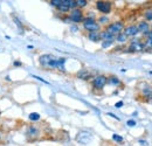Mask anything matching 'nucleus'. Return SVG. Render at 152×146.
<instances>
[{
	"label": "nucleus",
	"instance_id": "393cba45",
	"mask_svg": "<svg viewBox=\"0 0 152 146\" xmlns=\"http://www.w3.org/2000/svg\"><path fill=\"white\" fill-rule=\"evenodd\" d=\"M62 2H63V0H49V4H50L53 7H55V8H56L57 6H60Z\"/></svg>",
	"mask_w": 152,
	"mask_h": 146
},
{
	"label": "nucleus",
	"instance_id": "2eb2a0df",
	"mask_svg": "<svg viewBox=\"0 0 152 146\" xmlns=\"http://www.w3.org/2000/svg\"><path fill=\"white\" fill-rule=\"evenodd\" d=\"M87 37L93 41V42H99L101 41V36H99V32H89L87 34Z\"/></svg>",
	"mask_w": 152,
	"mask_h": 146
},
{
	"label": "nucleus",
	"instance_id": "aec40b11",
	"mask_svg": "<svg viewBox=\"0 0 152 146\" xmlns=\"http://www.w3.org/2000/svg\"><path fill=\"white\" fill-rule=\"evenodd\" d=\"M76 1V7L77 8H84L88 6V0H75Z\"/></svg>",
	"mask_w": 152,
	"mask_h": 146
},
{
	"label": "nucleus",
	"instance_id": "bb28decb",
	"mask_svg": "<svg viewBox=\"0 0 152 146\" xmlns=\"http://www.w3.org/2000/svg\"><path fill=\"white\" fill-rule=\"evenodd\" d=\"M136 120H133V119H129L128 122H126V125L129 126V128H133V126H136Z\"/></svg>",
	"mask_w": 152,
	"mask_h": 146
},
{
	"label": "nucleus",
	"instance_id": "c756f323",
	"mask_svg": "<svg viewBox=\"0 0 152 146\" xmlns=\"http://www.w3.org/2000/svg\"><path fill=\"white\" fill-rule=\"evenodd\" d=\"M13 67H22V62L21 61H14L13 62Z\"/></svg>",
	"mask_w": 152,
	"mask_h": 146
},
{
	"label": "nucleus",
	"instance_id": "a878e982",
	"mask_svg": "<svg viewBox=\"0 0 152 146\" xmlns=\"http://www.w3.org/2000/svg\"><path fill=\"white\" fill-rule=\"evenodd\" d=\"M144 17H145V20H148V21H152V9L146 11V12H145V14H144Z\"/></svg>",
	"mask_w": 152,
	"mask_h": 146
},
{
	"label": "nucleus",
	"instance_id": "4468645a",
	"mask_svg": "<svg viewBox=\"0 0 152 146\" xmlns=\"http://www.w3.org/2000/svg\"><path fill=\"white\" fill-rule=\"evenodd\" d=\"M108 84H110L113 87H121L122 85V82H121V80L117 76L111 75V76L108 77Z\"/></svg>",
	"mask_w": 152,
	"mask_h": 146
},
{
	"label": "nucleus",
	"instance_id": "1a4fd4ad",
	"mask_svg": "<svg viewBox=\"0 0 152 146\" xmlns=\"http://www.w3.org/2000/svg\"><path fill=\"white\" fill-rule=\"evenodd\" d=\"M76 140L81 144H87L91 140V133H89L87 131H81V132H78V134L76 137Z\"/></svg>",
	"mask_w": 152,
	"mask_h": 146
},
{
	"label": "nucleus",
	"instance_id": "f257e3e1",
	"mask_svg": "<svg viewBox=\"0 0 152 146\" xmlns=\"http://www.w3.org/2000/svg\"><path fill=\"white\" fill-rule=\"evenodd\" d=\"M82 26H83V29L87 31L88 33L89 32H99V31H102L101 29L102 26L97 22V20L94 17H86L83 22H82Z\"/></svg>",
	"mask_w": 152,
	"mask_h": 146
},
{
	"label": "nucleus",
	"instance_id": "72a5a7b5",
	"mask_svg": "<svg viewBox=\"0 0 152 146\" xmlns=\"http://www.w3.org/2000/svg\"><path fill=\"white\" fill-rule=\"evenodd\" d=\"M148 36H152V29L150 31V33H149V35H148Z\"/></svg>",
	"mask_w": 152,
	"mask_h": 146
},
{
	"label": "nucleus",
	"instance_id": "39448f33",
	"mask_svg": "<svg viewBox=\"0 0 152 146\" xmlns=\"http://www.w3.org/2000/svg\"><path fill=\"white\" fill-rule=\"evenodd\" d=\"M124 22L123 21H114V22H110L109 25H107L105 26V31H108L109 33H111L113 35H118L119 33H122L123 32V29H124Z\"/></svg>",
	"mask_w": 152,
	"mask_h": 146
},
{
	"label": "nucleus",
	"instance_id": "412c9836",
	"mask_svg": "<svg viewBox=\"0 0 152 146\" xmlns=\"http://www.w3.org/2000/svg\"><path fill=\"white\" fill-rule=\"evenodd\" d=\"M113 140L116 142V143H119V144H122V143L124 142L123 137H122V136H119V134H116V133L113 134Z\"/></svg>",
	"mask_w": 152,
	"mask_h": 146
},
{
	"label": "nucleus",
	"instance_id": "7c9ffc66",
	"mask_svg": "<svg viewBox=\"0 0 152 146\" xmlns=\"http://www.w3.org/2000/svg\"><path fill=\"white\" fill-rule=\"evenodd\" d=\"M108 116H110V117H113V118H115V119H117V120H119V118H118L117 116H115L114 113H111V112H108Z\"/></svg>",
	"mask_w": 152,
	"mask_h": 146
},
{
	"label": "nucleus",
	"instance_id": "473e14b6",
	"mask_svg": "<svg viewBox=\"0 0 152 146\" xmlns=\"http://www.w3.org/2000/svg\"><path fill=\"white\" fill-rule=\"evenodd\" d=\"M27 48H28V49H29V50H32V49H34V47H33V46H28V47H27Z\"/></svg>",
	"mask_w": 152,
	"mask_h": 146
},
{
	"label": "nucleus",
	"instance_id": "c85d7f7f",
	"mask_svg": "<svg viewBox=\"0 0 152 146\" xmlns=\"http://www.w3.org/2000/svg\"><path fill=\"white\" fill-rule=\"evenodd\" d=\"M33 77H34V78H37V80H39V81H41L42 83H46V84H49V83H48V82H47L46 80H43V78H41V77H39V76H37V75H33Z\"/></svg>",
	"mask_w": 152,
	"mask_h": 146
},
{
	"label": "nucleus",
	"instance_id": "0eeeda50",
	"mask_svg": "<svg viewBox=\"0 0 152 146\" xmlns=\"http://www.w3.org/2000/svg\"><path fill=\"white\" fill-rule=\"evenodd\" d=\"M55 57L56 56H54V55L52 54H42L40 55V57H39V63H40V66L42 68H48L49 69V64L52 63V61Z\"/></svg>",
	"mask_w": 152,
	"mask_h": 146
},
{
	"label": "nucleus",
	"instance_id": "9d476101",
	"mask_svg": "<svg viewBox=\"0 0 152 146\" xmlns=\"http://www.w3.org/2000/svg\"><path fill=\"white\" fill-rule=\"evenodd\" d=\"M26 136H27L28 139L34 140V139L39 138V136H40V130H39L37 126H34V125H31V126H28L27 131H26Z\"/></svg>",
	"mask_w": 152,
	"mask_h": 146
},
{
	"label": "nucleus",
	"instance_id": "6e6552de",
	"mask_svg": "<svg viewBox=\"0 0 152 146\" xmlns=\"http://www.w3.org/2000/svg\"><path fill=\"white\" fill-rule=\"evenodd\" d=\"M137 28H138V32L142 33L144 36H148L150 31H151V26H150L149 21H140L137 25Z\"/></svg>",
	"mask_w": 152,
	"mask_h": 146
},
{
	"label": "nucleus",
	"instance_id": "ddd939ff",
	"mask_svg": "<svg viewBox=\"0 0 152 146\" xmlns=\"http://www.w3.org/2000/svg\"><path fill=\"white\" fill-rule=\"evenodd\" d=\"M99 36H101V41H115V35H113L105 29L99 31Z\"/></svg>",
	"mask_w": 152,
	"mask_h": 146
},
{
	"label": "nucleus",
	"instance_id": "a211bd4d",
	"mask_svg": "<svg viewBox=\"0 0 152 146\" xmlns=\"http://www.w3.org/2000/svg\"><path fill=\"white\" fill-rule=\"evenodd\" d=\"M64 63H66V58L64 57H57V69L60 72H66Z\"/></svg>",
	"mask_w": 152,
	"mask_h": 146
},
{
	"label": "nucleus",
	"instance_id": "f8f14e48",
	"mask_svg": "<svg viewBox=\"0 0 152 146\" xmlns=\"http://www.w3.org/2000/svg\"><path fill=\"white\" fill-rule=\"evenodd\" d=\"M76 76H77L80 80H84V81H88V80H90V78L93 77L91 73H90L89 70H87V69H81L78 73L76 74Z\"/></svg>",
	"mask_w": 152,
	"mask_h": 146
},
{
	"label": "nucleus",
	"instance_id": "b1692460",
	"mask_svg": "<svg viewBox=\"0 0 152 146\" xmlns=\"http://www.w3.org/2000/svg\"><path fill=\"white\" fill-rule=\"evenodd\" d=\"M144 47H145V48H152V36L146 37L145 43H144Z\"/></svg>",
	"mask_w": 152,
	"mask_h": 146
},
{
	"label": "nucleus",
	"instance_id": "7ed1b4c3",
	"mask_svg": "<svg viewBox=\"0 0 152 146\" xmlns=\"http://www.w3.org/2000/svg\"><path fill=\"white\" fill-rule=\"evenodd\" d=\"M95 7L99 13H102L104 15H108L113 12V2L109 0H97Z\"/></svg>",
	"mask_w": 152,
	"mask_h": 146
},
{
	"label": "nucleus",
	"instance_id": "cd10ccee",
	"mask_svg": "<svg viewBox=\"0 0 152 146\" xmlns=\"http://www.w3.org/2000/svg\"><path fill=\"white\" fill-rule=\"evenodd\" d=\"M124 105V103H123V101H118L116 104H115V108H117V109H119V108H122Z\"/></svg>",
	"mask_w": 152,
	"mask_h": 146
},
{
	"label": "nucleus",
	"instance_id": "4be33fe9",
	"mask_svg": "<svg viewBox=\"0 0 152 146\" xmlns=\"http://www.w3.org/2000/svg\"><path fill=\"white\" fill-rule=\"evenodd\" d=\"M13 22H14V23H15V25H17V26L19 27V29L21 31V32L23 31V26H22L21 21H20V20L18 18H17V17H14V15H13Z\"/></svg>",
	"mask_w": 152,
	"mask_h": 146
},
{
	"label": "nucleus",
	"instance_id": "2f4dec72",
	"mask_svg": "<svg viewBox=\"0 0 152 146\" xmlns=\"http://www.w3.org/2000/svg\"><path fill=\"white\" fill-rule=\"evenodd\" d=\"M72 31H73V32H76V31H77V27H76V26H73V28H72Z\"/></svg>",
	"mask_w": 152,
	"mask_h": 146
},
{
	"label": "nucleus",
	"instance_id": "f3484780",
	"mask_svg": "<svg viewBox=\"0 0 152 146\" xmlns=\"http://www.w3.org/2000/svg\"><path fill=\"white\" fill-rule=\"evenodd\" d=\"M97 20V22L101 25V26H107V25H109L110 23V19L108 15H104V14H102L101 17L98 19H96Z\"/></svg>",
	"mask_w": 152,
	"mask_h": 146
},
{
	"label": "nucleus",
	"instance_id": "f704fd0d",
	"mask_svg": "<svg viewBox=\"0 0 152 146\" xmlns=\"http://www.w3.org/2000/svg\"><path fill=\"white\" fill-rule=\"evenodd\" d=\"M0 138H1V133H0Z\"/></svg>",
	"mask_w": 152,
	"mask_h": 146
},
{
	"label": "nucleus",
	"instance_id": "f03ea898",
	"mask_svg": "<svg viewBox=\"0 0 152 146\" xmlns=\"http://www.w3.org/2000/svg\"><path fill=\"white\" fill-rule=\"evenodd\" d=\"M107 84H108V77L105 75H96L95 77H91V87L96 91L103 90Z\"/></svg>",
	"mask_w": 152,
	"mask_h": 146
},
{
	"label": "nucleus",
	"instance_id": "9b49d317",
	"mask_svg": "<svg viewBox=\"0 0 152 146\" xmlns=\"http://www.w3.org/2000/svg\"><path fill=\"white\" fill-rule=\"evenodd\" d=\"M123 33H124V34H125L128 37H133V36H136V35H137L139 32H138L137 25H130V26L124 27Z\"/></svg>",
	"mask_w": 152,
	"mask_h": 146
},
{
	"label": "nucleus",
	"instance_id": "20e7f679",
	"mask_svg": "<svg viewBox=\"0 0 152 146\" xmlns=\"http://www.w3.org/2000/svg\"><path fill=\"white\" fill-rule=\"evenodd\" d=\"M68 18L70 20V22H73V23H82L83 22V20H84V14H83V11L81 9V8H73L69 13H68Z\"/></svg>",
	"mask_w": 152,
	"mask_h": 146
},
{
	"label": "nucleus",
	"instance_id": "6ab92c4d",
	"mask_svg": "<svg viewBox=\"0 0 152 146\" xmlns=\"http://www.w3.org/2000/svg\"><path fill=\"white\" fill-rule=\"evenodd\" d=\"M28 119L31 120V122H39L40 119H41V116H40V113L38 112H32V113H29V116H28Z\"/></svg>",
	"mask_w": 152,
	"mask_h": 146
},
{
	"label": "nucleus",
	"instance_id": "5701e85b",
	"mask_svg": "<svg viewBox=\"0 0 152 146\" xmlns=\"http://www.w3.org/2000/svg\"><path fill=\"white\" fill-rule=\"evenodd\" d=\"M115 41H102V48L103 49H108L111 47V45L114 43Z\"/></svg>",
	"mask_w": 152,
	"mask_h": 146
},
{
	"label": "nucleus",
	"instance_id": "dca6fc26",
	"mask_svg": "<svg viewBox=\"0 0 152 146\" xmlns=\"http://www.w3.org/2000/svg\"><path fill=\"white\" fill-rule=\"evenodd\" d=\"M128 40H129V37L126 36V35H125L123 32H122V33H119L118 35H116V36H115V41H116V42H118V43H121V45L125 43Z\"/></svg>",
	"mask_w": 152,
	"mask_h": 146
},
{
	"label": "nucleus",
	"instance_id": "423d86ee",
	"mask_svg": "<svg viewBox=\"0 0 152 146\" xmlns=\"http://www.w3.org/2000/svg\"><path fill=\"white\" fill-rule=\"evenodd\" d=\"M139 87V93L140 97L144 98V101H152V85L149 83H140Z\"/></svg>",
	"mask_w": 152,
	"mask_h": 146
}]
</instances>
